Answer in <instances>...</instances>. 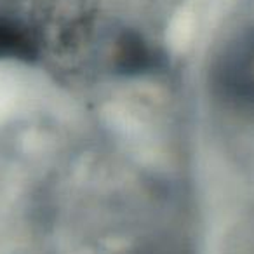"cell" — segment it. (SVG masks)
I'll return each instance as SVG.
<instances>
[{"label": "cell", "mask_w": 254, "mask_h": 254, "mask_svg": "<svg viewBox=\"0 0 254 254\" xmlns=\"http://www.w3.org/2000/svg\"><path fill=\"white\" fill-rule=\"evenodd\" d=\"M98 18L99 0H33L28 23L40 49L71 56L92 40Z\"/></svg>", "instance_id": "cell-1"}, {"label": "cell", "mask_w": 254, "mask_h": 254, "mask_svg": "<svg viewBox=\"0 0 254 254\" xmlns=\"http://www.w3.org/2000/svg\"><path fill=\"white\" fill-rule=\"evenodd\" d=\"M216 75L228 98L254 108V28L242 32L226 46Z\"/></svg>", "instance_id": "cell-2"}, {"label": "cell", "mask_w": 254, "mask_h": 254, "mask_svg": "<svg viewBox=\"0 0 254 254\" xmlns=\"http://www.w3.org/2000/svg\"><path fill=\"white\" fill-rule=\"evenodd\" d=\"M42 53L32 26L7 12H0V60L33 61Z\"/></svg>", "instance_id": "cell-3"}, {"label": "cell", "mask_w": 254, "mask_h": 254, "mask_svg": "<svg viewBox=\"0 0 254 254\" xmlns=\"http://www.w3.org/2000/svg\"><path fill=\"white\" fill-rule=\"evenodd\" d=\"M117 66L124 71H141L148 68L152 54L139 37L132 33H124L117 40L115 53H113Z\"/></svg>", "instance_id": "cell-4"}]
</instances>
